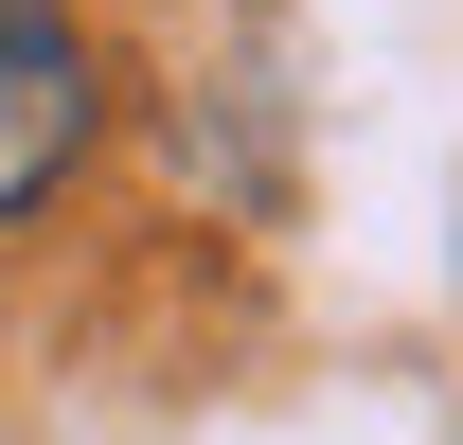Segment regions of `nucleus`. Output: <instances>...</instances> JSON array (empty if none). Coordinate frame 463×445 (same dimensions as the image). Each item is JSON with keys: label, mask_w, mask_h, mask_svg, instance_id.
<instances>
[{"label": "nucleus", "mask_w": 463, "mask_h": 445, "mask_svg": "<svg viewBox=\"0 0 463 445\" xmlns=\"http://www.w3.org/2000/svg\"><path fill=\"white\" fill-rule=\"evenodd\" d=\"M90 161V36L71 0H0V214H36Z\"/></svg>", "instance_id": "f257e3e1"}]
</instances>
